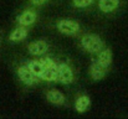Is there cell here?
I'll use <instances>...</instances> for the list:
<instances>
[{
    "label": "cell",
    "mask_w": 128,
    "mask_h": 119,
    "mask_svg": "<svg viewBox=\"0 0 128 119\" xmlns=\"http://www.w3.org/2000/svg\"><path fill=\"white\" fill-rule=\"evenodd\" d=\"M40 62L44 66L41 79L46 82H57V73H58V65H56L51 57H42Z\"/></svg>",
    "instance_id": "2"
},
{
    "label": "cell",
    "mask_w": 128,
    "mask_h": 119,
    "mask_svg": "<svg viewBox=\"0 0 128 119\" xmlns=\"http://www.w3.org/2000/svg\"><path fill=\"white\" fill-rule=\"evenodd\" d=\"M36 19H38V15H36L35 11H32V10H25L24 12H21L20 15H18L16 21H18L19 25L28 27V26H31L36 21Z\"/></svg>",
    "instance_id": "7"
},
{
    "label": "cell",
    "mask_w": 128,
    "mask_h": 119,
    "mask_svg": "<svg viewBox=\"0 0 128 119\" xmlns=\"http://www.w3.org/2000/svg\"><path fill=\"white\" fill-rule=\"evenodd\" d=\"M26 65H28V67L32 71V73H34L38 78H41V76H42V71H44V66H42V63L40 62V60H32V61H29Z\"/></svg>",
    "instance_id": "14"
},
{
    "label": "cell",
    "mask_w": 128,
    "mask_h": 119,
    "mask_svg": "<svg viewBox=\"0 0 128 119\" xmlns=\"http://www.w3.org/2000/svg\"><path fill=\"white\" fill-rule=\"evenodd\" d=\"M81 46L90 53H98L103 48L104 43L98 35L87 34V35H84L81 39Z\"/></svg>",
    "instance_id": "1"
},
{
    "label": "cell",
    "mask_w": 128,
    "mask_h": 119,
    "mask_svg": "<svg viewBox=\"0 0 128 119\" xmlns=\"http://www.w3.org/2000/svg\"><path fill=\"white\" fill-rule=\"evenodd\" d=\"M74 79H75V75H74V70L71 68V66H68L67 63L58 65L57 82H60L61 84H70L74 82Z\"/></svg>",
    "instance_id": "4"
},
{
    "label": "cell",
    "mask_w": 128,
    "mask_h": 119,
    "mask_svg": "<svg viewBox=\"0 0 128 119\" xmlns=\"http://www.w3.org/2000/svg\"><path fill=\"white\" fill-rule=\"evenodd\" d=\"M120 6V0H100L98 7L103 12H111Z\"/></svg>",
    "instance_id": "11"
},
{
    "label": "cell",
    "mask_w": 128,
    "mask_h": 119,
    "mask_svg": "<svg viewBox=\"0 0 128 119\" xmlns=\"http://www.w3.org/2000/svg\"><path fill=\"white\" fill-rule=\"evenodd\" d=\"M28 50H29V53L32 55V56H42L47 52L48 45L44 40H36V41L29 43Z\"/></svg>",
    "instance_id": "6"
},
{
    "label": "cell",
    "mask_w": 128,
    "mask_h": 119,
    "mask_svg": "<svg viewBox=\"0 0 128 119\" xmlns=\"http://www.w3.org/2000/svg\"><path fill=\"white\" fill-rule=\"evenodd\" d=\"M31 1V4L32 5H35V6H41V5H44L47 0H30Z\"/></svg>",
    "instance_id": "16"
},
{
    "label": "cell",
    "mask_w": 128,
    "mask_h": 119,
    "mask_svg": "<svg viewBox=\"0 0 128 119\" xmlns=\"http://www.w3.org/2000/svg\"><path fill=\"white\" fill-rule=\"evenodd\" d=\"M106 72H107V68L103 67L102 65H100L96 60L91 63L90 66V76L94 81H100L106 76Z\"/></svg>",
    "instance_id": "9"
},
{
    "label": "cell",
    "mask_w": 128,
    "mask_h": 119,
    "mask_svg": "<svg viewBox=\"0 0 128 119\" xmlns=\"http://www.w3.org/2000/svg\"><path fill=\"white\" fill-rule=\"evenodd\" d=\"M96 61H97L100 65H102L103 67L108 68L110 65L112 63V51H111L110 48H102V50L98 52Z\"/></svg>",
    "instance_id": "10"
},
{
    "label": "cell",
    "mask_w": 128,
    "mask_h": 119,
    "mask_svg": "<svg viewBox=\"0 0 128 119\" xmlns=\"http://www.w3.org/2000/svg\"><path fill=\"white\" fill-rule=\"evenodd\" d=\"M56 27H57V30L61 34L67 35V36H75L80 31L78 22H76L74 20H70V19H62V20H60L57 22Z\"/></svg>",
    "instance_id": "3"
},
{
    "label": "cell",
    "mask_w": 128,
    "mask_h": 119,
    "mask_svg": "<svg viewBox=\"0 0 128 119\" xmlns=\"http://www.w3.org/2000/svg\"><path fill=\"white\" fill-rule=\"evenodd\" d=\"M93 1L94 0H72V4L76 7H87L91 4H93Z\"/></svg>",
    "instance_id": "15"
},
{
    "label": "cell",
    "mask_w": 128,
    "mask_h": 119,
    "mask_svg": "<svg viewBox=\"0 0 128 119\" xmlns=\"http://www.w3.org/2000/svg\"><path fill=\"white\" fill-rule=\"evenodd\" d=\"M46 98H47V101L50 103H52L55 106H62L66 102L65 94L61 91H58V89H50V91H47Z\"/></svg>",
    "instance_id": "8"
},
{
    "label": "cell",
    "mask_w": 128,
    "mask_h": 119,
    "mask_svg": "<svg viewBox=\"0 0 128 119\" xmlns=\"http://www.w3.org/2000/svg\"><path fill=\"white\" fill-rule=\"evenodd\" d=\"M90 104H91V98L88 96H80L75 102V109L78 113H84L88 109Z\"/></svg>",
    "instance_id": "13"
},
{
    "label": "cell",
    "mask_w": 128,
    "mask_h": 119,
    "mask_svg": "<svg viewBox=\"0 0 128 119\" xmlns=\"http://www.w3.org/2000/svg\"><path fill=\"white\" fill-rule=\"evenodd\" d=\"M28 37V29L25 26H21L19 25V27H16L9 36L10 41H14V42H19V41H22Z\"/></svg>",
    "instance_id": "12"
},
{
    "label": "cell",
    "mask_w": 128,
    "mask_h": 119,
    "mask_svg": "<svg viewBox=\"0 0 128 119\" xmlns=\"http://www.w3.org/2000/svg\"><path fill=\"white\" fill-rule=\"evenodd\" d=\"M18 76L20 81L26 84V86H34L36 82H38V77L32 73V71L28 67V65H24V66H20L18 68Z\"/></svg>",
    "instance_id": "5"
}]
</instances>
